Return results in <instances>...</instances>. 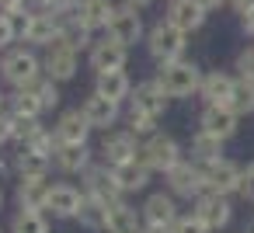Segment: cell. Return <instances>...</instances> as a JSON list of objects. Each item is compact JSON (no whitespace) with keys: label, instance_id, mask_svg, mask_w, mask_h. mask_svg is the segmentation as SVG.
Here are the masks:
<instances>
[{"label":"cell","instance_id":"6da1fadb","mask_svg":"<svg viewBox=\"0 0 254 233\" xmlns=\"http://www.w3.org/2000/svg\"><path fill=\"white\" fill-rule=\"evenodd\" d=\"M202 70L188 59H171V63H157V84L167 91V98H191L198 94L202 84Z\"/></svg>","mask_w":254,"mask_h":233},{"label":"cell","instance_id":"7a4b0ae2","mask_svg":"<svg viewBox=\"0 0 254 233\" xmlns=\"http://www.w3.org/2000/svg\"><path fill=\"white\" fill-rule=\"evenodd\" d=\"M146 49L157 63H171V59H185L188 49V32H181L178 25H171L167 18H160L150 32H146Z\"/></svg>","mask_w":254,"mask_h":233},{"label":"cell","instance_id":"3957f363","mask_svg":"<svg viewBox=\"0 0 254 233\" xmlns=\"http://www.w3.org/2000/svg\"><path fill=\"white\" fill-rule=\"evenodd\" d=\"M0 77H4L11 87H28L32 80L42 77V59L32 49H25V46L7 49L4 59H0Z\"/></svg>","mask_w":254,"mask_h":233},{"label":"cell","instance_id":"277c9868","mask_svg":"<svg viewBox=\"0 0 254 233\" xmlns=\"http://www.w3.org/2000/svg\"><path fill=\"white\" fill-rule=\"evenodd\" d=\"M139 160H143L150 171L167 174V171L181 160V146H178V139H174V136L153 132V136H146V143L139 146Z\"/></svg>","mask_w":254,"mask_h":233},{"label":"cell","instance_id":"5b68a950","mask_svg":"<svg viewBox=\"0 0 254 233\" xmlns=\"http://www.w3.org/2000/svg\"><path fill=\"white\" fill-rule=\"evenodd\" d=\"M164 177H167V188L174 198H198L205 191V171L195 160H178Z\"/></svg>","mask_w":254,"mask_h":233},{"label":"cell","instance_id":"8992f818","mask_svg":"<svg viewBox=\"0 0 254 233\" xmlns=\"http://www.w3.org/2000/svg\"><path fill=\"white\" fill-rule=\"evenodd\" d=\"M105 35H108V39H115V42H119V46H126V49H132L136 42H143L146 28H143L139 11H136V7H126V4H119V7H115V14H112V21H108V28H105Z\"/></svg>","mask_w":254,"mask_h":233},{"label":"cell","instance_id":"52a82bcc","mask_svg":"<svg viewBox=\"0 0 254 233\" xmlns=\"http://www.w3.org/2000/svg\"><path fill=\"white\" fill-rule=\"evenodd\" d=\"M77 66H80V53H77L73 46H66V42H53V46L46 49V56H42L46 77H53V80H60V84L73 80V77H77Z\"/></svg>","mask_w":254,"mask_h":233},{"label":"cell","instance_id":"ba28073f","mask_svg":"<svg viewBox=\"0 0 254 233\" xmlns=\"http://www.w3.org/2000/svg\"><path fill=\"white\" fill-rule=\"evenodd\" d=\"M136 139H139V136H132L129 129H122V132H115V129H105V139H101L98 153H101V160H105L108 167H115V164H126V160L139 157V143H136Z\"/></svg>","mask_w":254,"mask_h":233},{"label":"cell","instance_id":"9c48e42d","mask_svg":"<svg viewBox=\"0 0 254 233\" xmlns=\"http://www.w3.org/2000/svg\"><path fill=\"white\" fill-rule=\"evenodd\" d=\"M80 177H84V191L94 195V198H101V202H108V205L126 195V191L119 188V181H115V174H112L108 164H91Z\"/></svg>","mask_w":254,"mask_h":233},{"label":"cell","instance_id":"30bf717a","mask_svg":"<svg viewBox=\"0 0 254 233\" xmlns=\"http://www.w3.org/2000/svg\"><path fill=\"white\" fill-rule=\"evenodd\" d=\"M209 230H223L226 223H230V216H233V209H230V195H219V191H202L198 198H195V209H191Z\"/></svg>","mask_w":254,"mask_h":233},{"label":"cell","instance_id":"8fae6325","mask_svg":"<svg viewBox=\"0 0 254 233\" xmlns=\"http://www.w3.org/2000/svg\"><path fill=\"white\" fill-rule=\"evenodd\" d=\"M198 129H205V132H212L219 139H230L240 129V115L230 105H205L202 115H198Z\"/></svg>","mask_w":254,"mask_h":233},{"label":"cell","instance_id":"7c38bea8","mask_svg":"<svg viewBox=\"0 0 254 233\" xmlns=\"http://www.w3.org/2000/svg\"><path fill=\"white\" fill-rule=\"evenodd\" d=\"M205 171V191H219V195H233L240 191V167L226 157L212 160V164H202Z\"/></svg>","mask_w":254,"mask_h":233},{"label":"cell","instance_id":"4fadbf2b","mask_svg":"<svg viewBox=\"0 0 254 233\" xmlns=\"http://www.w3.org/2000/svg\"><path fill=\"white\" fill-rule=\"evenodd\" d=\"M87 63H91V70H94V73H101V70H126V63H129V49L105 35L101 42H94V46H91Z\"/></svg>","mask_w":254,"mask_h":233},{"label":"cell","instance_id":"5bb4252c","mask_svg":"<svg viewBox=\"0 0 254 233\" xmlns=\"http://www.w3.org/2000/svg\"><path fill=\"white\" fill-rule=\"evenodd\" d=\"M80 112L87 115L91 129H112V125L119 122V115H122V101H112V98H105V94L94 91V94L80 105Z\"/></svg>","mask_w":254,"mask_h":233},{"label":"cell","instance_id":"9a60e30c","mask_svg":"<svg viewBox=\"0 0 254 233\" xmlns=\"http://www.w3.org/2000/svg\"><path fill=\"white\" fill-rule=\"evenodd\" d=\"M171 25H178L181 32H198L202 25H205V18H209V11L205 7H198L195 0H167V14H164Z\"/></svg>","mask_w":254,"mask_h":233},{"label":"cell","instance_id":"2e32d148","mask_svg":"<svg viewBox=\"0 0 254 233\" xmlns=\"http://www.w3.org/2000/svg\"><path fill=\"white\" fill-rule=\"evenodd\" d=\"M21 39L32 42V46L49 49L53 42H60V14H53V11H39V14H32V21H28V28L21 32Z\"/></svg>","mask_w":254,"mask_h":233},{"label":"cell","instance_id":"e0dca14e","mask_svg":"<svg viewBox=\"0 0 254 233\" xmlns=\"http://www.w3.org/2000/svg\"><path fill=\"white\" fill-rule=\"evenodd\" d=\"M129 101H132V108H139V112H146V115H153V118H160L164 112H167V91L157 84V80H143V84H136L132 87V94H129Z\"/></svg>","mask_w":254,"mask_h":233},{"label":"cell","instance_id":"ac0fdd59","mask_svg":"<svg viewBox=\"0 0 254 233\" xmlns=\"http://www.w3.org/2000/svg\"><path fill=\"white\" fill-rule=\"evenodd\" d=\"M91 146L87 143H56L53 150V164L63 171V174H84L91 167Z\"/></svg>","mask_w":254,"mask_h":233},{"label":"cell","instance_id":"d6986e66","mask_svg":"<svg viewBox=\"0 0 254 233\" xmlns=\"http://www.w3.org/2000/svg\"><path fill=\"white\" fill-rule=\"evenodd\" d=\"M49 191H53L49 174H21V181H18V205L21 209H46Z\"/></svg>","mask_w":254,"mask_h":233},{"label":"cell","instance_id":"ffe728a7","mask_svg":"<svg viewBox=\"0 0 254 233\" xmlns=\"http://www.w3.org/2000/svg\"><path fill=\"white\" fill-rule=\"evenodd\" d=\"M178 202L171 191H153L146 202H143V223H153V226H174L178 223Z\"/></svg>","mask_w":254,"mask_h":233},{"label":"cell","instance_id":"44dd1931","mask_svg":"<svg viewBox=\"0 0 254 233\" xmlns=\"http://www.w3.org/2000/svg\"><path fill=\"white\" fill-rule=\"evenodd\" d=\"M53 132H56L60 143H87V136H91V122H87V115H84L80 108H70V112H63V115L56 118Z\"/></svg>","mask_w":254,"mask_h":233},{"label":"cell","instance_id":"7402d4cb","mask_svg":"<svg viewBox=\"0 0 254 233\" xmlns=\"http://www.w3.org/2000/svg\"><path fill=\"white\" fill-rule=\"evenodd\" d=\"M143 209H132L126 198L108 205V233H143Z\"/></svg>","mask_w":254,"mask_h":233},{"label":"cell","instance_id":"603a6c76","mask_svg":"<svg viewBox=\"0 0 254 233\" xmlns=\"http://www.w3.org/2000/svg\"><path fill=\"white\" fill-rule=\"evenodd\" d=\"M233 87H237V77H230V73H223V70H212V73L202 77L198 98H202L205 105H226L230 94H233Z\"/></svg>","mask_w":254,"mask_h":233},{"label":"cell","instance_id":"cb8c5ba5","mask_svg":"<svg viewBox=\"0 0 254 233\" xmlns=\"http://www.w3.org/2000/svg\"><path fill=\"white\" fill-rule=\"evenodd\" d=\"M80 198H84V191H80V188H73V184H53L46 209H49L56 219H77Z\"/></svg>","mask_w":254,"mask_h":233},{"label":"cell","instance_id":"d4e9b609","mask_svg":"<svg viewBox=\"0 0 254 233\" xmlns=\"http://www.w3.org/2000/svg\"><path fill=\"white\" fill-rule=\"evenodd\" d=\"M112 174H115V181H119L122 191H143V188L150 184V174H153V171H150L139 157H132V160H126V164H115Z\"/></svg>","mask_w":254,"mask_h":233},{"label":"cell","instance_id":"484cf974","mask_svg":"<svg viewBox=\"0 0 254 233\" xmlns=\"http://www.w3.org/2000/svg\"><path fill=\"white\" fill-rule=\"evenodd\" d=\"M73 14H77L91 32H98V28H108L112 14H115V4H112V0H77V4H73Z\"/></svg>","mask_w":254,"mask_h":233},{"label":"cell","instance_id":"4316f807","mask_svg":"<svg viewBox=\"0 0 254 233\" xmlns=\"http://www.w3.org/2000/svg\"><path fill=\"white\" fill-rule=\"evenodd\" d=\"M94 91L112 101H126L132 94V80L126 70H101V73H94Z\"/></svg>","mask_w":254,"mask_h":233},{"label":"cell","instance_id":"83f0119b","mask_svg":"<svg viewBox=\"0 0 254 233\" xmlns=\"http://www.w3.org/2000/svg\"><path fill=\"white\" fill-rule=\"evenodd\" d=\"M91 35H94V32H91L73 11H70V14H60V42H66V46H73V49L80 53V49H91V46H94Z\"/></svg>","mask_w":254,"mask_h":233},{"label":"cell","instance_id":"f1b7e54d","mask_svg":"<svg viewBox=\"0 0 254 233\" xmlns=\"http://www.w3.org/2000/svg\"><path fill=\"white\" fill-rule=\"evenodd\" d=\"M77 219H80L87 230H105V233H108V202H101V198H94V195L84 191L80 209H77Z\"/></svg>","mask_w":254,"mask_h":233},{"label":"cell","instance_id":"f546056e","mask_svg":"<svg viewBox=\"0 0 254 233\" xmlns=\"http://www.w3.org/2000/svg\"><path fill=\"white\" fill-rule=\"evenodd\" d=\"M223 143H226V139H219V136L198 129V132L191 136V160H195V164H212V160H219V157H223Z\"/></svg>","mask_w":254,"mask_h":233},{"label":"cell","instance_id":"4dcf8cb0","mask_svg":"<svg viewBox=\"0 0 254 233\" xmlns=\"http://www.w3.org/2000/svg\"><path fill=\"white\" fill-rule=\"evenodd\" d=\"M14 164H18V171H21V174H49L53 153H46V150H35V146H21Z\"/></svg>","mask_w":254,"mask_h":233},{"label":"cell","instance_id":"1f68e13d","mask_svg":"<svg viewBox=\"0 0 254 233\" xmlns=\"http://www.w3.org/2000/svg\"><path fill=\"white\" fill-rule=\"evenodd\" d=\"M11 233H49V219L42 209H18L11 219Z\"/></svg>","mask_w":254,"mask_h":233},{"label":"cell","instance_id":"d6a6232c","mask_svg":"<svg viewBox=\"0 0 254 233\" xmlns=\"http://www.w3.org/2000/svg\"><path fill=\"white\" fill-rule=\"evenodd\" d=\"M28 91L39 98L42 112H53V108L60 105V80H53V77H39V80H32Z\"/></svg>","mask_w":254,"mask_h":233},{"label":"cell","instance_id":"836d02e7","mask_svg":"<svg viewBox=\"0 0 254 233\" xmlns=\"http://www.w3.org/2000/svg\"><path fill=\"white\" fill-rule=\"evenodd\" d=\"M240 118L244 115H254V80H240L237 77V87H233V94H230V101H226Z\"/></svg>","mask_w":254,"mask_h":233},{"label":"cell","instance_id":"e575fe53","mask_svg":"<svg viewBox=\"0 0 254 233\" xmlns=\"http://www.w3.org/2000/svg\"><path fill=\"white\" fill-rule=\"evenodd\" d=\"M11 115H14V118H39V115H42V105H39V98H35L28 87H18Z\"/></svg>","mask_w":254,"mask_h":233},{"label":"cell","instance_id":"d590c367","mask_svg":"<svg viewBox=\"0 0 254 233\" xmlns=\"http://www.w3.org/2000/svg\"><path fill=\"white\" fill-rule=\"evenodd\" d=\"M126 129H129L132 136H153V132H157V118L146 115V112H139V108H129V115H126Z\"/></svg>","mask_w":254,"mask_h":233},{"label":"cell","instance_id":"8d00e7d4","mask_svg":"<svg viewBox=\"0 0 254 233\" xmlns=\"http://www.w3.org/2000/svg\"><path fill=\"white\" fill-rule=\"evenodd\" d=\"M174 233H212L195 212H188V216H178V223H174Z\"/></svg>","mask_w":254,"mask_h":233},{"label":"cell","instance_id":"74e56055","mask_svg":"<svg viewBox=\"0 0 254 233\" xmlns=\"http://www.w3.org/2000/svg\"><path fill=\"white\" fill-rule=\"evenodd\" d=\"M237 77L240 80H254V46L240 49V56H237Z\"/></svg>","mask_w":254,"mask_h":233},{"label":"cell","instance_id":"f35d334b","mask_svg":"<svg viewBox=\"0 0 254 233\" xmlns=\"http://www.w3.org/2000/svg\"><path fill=\"white\" fill-rule=\"evenodd\" d=\"M14 39H18V28H14L11 14H7V11H0V49H7Z\"/></svg>","mask_w":254,"mask_h":233},{"label":"cell","instance_id":"ab89813d","mask_svg":"<svg viewBox=\"0 0 254 233\" xmlns=\"http://www.w3.org/2000/svg\"><path fill=\"white\" fill-rule=\"evenodd\" d=\"M240 195H244L247 202H254V164L240 167Z\"/></svg>","mask_w":254,"mask_h":233},{"label":"cell","instance_id":"60d3db41","mask_svg":"<svg viewBox=\"0 0 254 233\" xmlns=\"http://www.w3.org/2000/svg\"><path fill=\"white\" fill-rule=\"evenodd\" d=\"M14 139V115L0 112V143H11Z\"/></svg>","mask_w":254,"mask_h":233},{"label":"cell","instance_id":"b9f144b4","mask_svg":"<svg viewBox=\"0 0 254 233\" xmlns=\"http://www.w3.org/2000/svg\"><path fill=\"white\" fill-rule=\"evenodd\" d=\"M226 7H230L233 14H244V11H251V7H254V0H226Z\"/></svg>","mask_w":254,"mask_h":233},{"label":"cell","instance_id":"7bdbcfd3","mask_svg":"<svg viewBox=\"0 0 254 233\" xmlns=\"http://www.w3.org/2000/svg\"><path fill=\"white\" fill-rule=\"evenodd\" d=\"M240 25H244V32H247V35H251V39H254V7H251V11H244V14H240Z\"/></svg>","mask_w":254,"mask_h":233},{"label":"cell","instance_id":"ee69618b","mask_svg":"<svg viewBox=\"0 0 254 233\" xmlns=\"http://www.w3.org/2000/svg\"><path fill=\"white\" fill-rule=\"evenodd\" d=\"M195 4H198V7H205V11L212 14V11H219V7H226V0H195Z\"/></svg>","mask_w":254,"mask_h":233},{"label":"cell","instance_id":"f6af8a7d","mask_svg":"<svg viewBox=\"0 0 254 233\" xmlns=\"http://www.w3.org/2000/svg\"><path fill=\"white\" fill-rule=\"evenodd\" d=\"M25 4H28V0H0V11H18Z\"/></svg>","mask_w":254,"mask_h":233},{"label":"cell","instance_id":"bcb514c9","mask_svg":"<svg viewBox=\"0 0 254 233\" xmlns=\"http://www.w3.org/2000/svg\"><path fill=\"white\" fill-rule=\"evenodd\" d=\"M143 233H174V226H153V223H146Z\"/></svg>","mask_w":254,"mask_h":233},{"label":"cell","instance_id":"7dc6e473","mask_svg":"<svg viewBox=\"0 0 254 233\" xmlns=\"http://www.w3.org/2000/svg\"><path fill=\"white\" fill-rule=\"evenodd\" d=\"M122 4H126V7H136V11H143V7H150V4H153V0H122Z\"/></svg>","mask_w":254,"mask_h":233},{"label":"cell","instance_id":"c3c4849f","mask_svg":"<svg viewBox=\"0 0 254 233\" xmlns=\"http://www.w3.org/2000/svg\"><path fill=\"white\" fill-rule=\"evenodd\" d=\"M32 4L42 7V11H53V7H56V0H32Z\"/></svg>","mask_w":254,"mask_h":233},{"label":"cell","instance_id":"681fc988","mask_svg":"<svg viewBox=\"0 0 254 233\" xmlns=\"http://www.w3.org/2000/svg\"><path fill=\"white\" fill-rule=\"evenodd\" d=\"M0 112H4V91H0Z\"/></svg>","mask_w":254,"mask_h":233},{"label":"cell","instance_id":"f907efd6","mask_svg":"<svg viewBox=\"0 0 254 233\" xmlns=\"http://www.w3.org/2000/svg\"><path fill=\"white\" fill-rule=\"evenodd\" d=\"M0 209H4V188H0Z\"/></svg>","mask_w":254,"mask_h":233},{"label":"cell","instance_id":"816d5d0a","mask_svg":"<svg viewBox=\"0 0 254 233\" xmlns=\"http://www.w3.org/2000/svg\"><path fill=\"white\" fill-rule=\"evenodd\" d=\"M0 167H4V164H0Z\"/></svg>","mask_w":254,"mask_h":233},{"label":"cell","instance_id":"f5cc1de1","mask_svg":"<svg viewBox=\"0 0 254 233\" xmlns=\"http://www.w3.org/2000/svg\"><path fill=\"white\" fill-rule=\"evenodd\" d=\"M0 233H4V230H0Z\"/></svg>","mask_w":254,"mask_h":233}]
</instances>
